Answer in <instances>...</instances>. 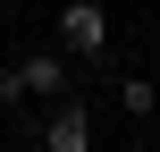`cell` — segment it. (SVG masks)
I'll return each instance as SVG.
<instances>
[{
	"label": "cell",
	"mask_w": 160,
	"mask_h": 152,
	"mask_svg": "<svg viewBox=\"0 0 160 152\" xmlns=\"http://www.w3.org/2000/svg\"><path fill=\"white\" fill-rule=\"evenodd\" d=\"M152 118H160V110H152Z\"/></svg>",
	"instance_id": "cell-7"
},
{
	"label": "cell",
	"mask_w": 160,
	"mask_h": 152,
	"mask_svg": "<svg viewBox=\"0 0 160 152\" xmlns=\"http://www.w3.org/2000/svg\"><path fill=\"white\" fill-rule=\"evenodd\" d=\"M17 85H25V102H68V51H25Z\"/></svg>",
	"instance_id": "cell-3"
},
{
	"label": "cell",
	"mask_w": 160,
	"mask_h": 152,
	"mask_svg": "<svg viewBox=\"0 0 160 152\" xmlns=\"http://www.w3.org/2000/svg\"><path fill=\"white\" fill-rule=\"evenodd\" d=\"M59 51L68 59H101L110 51V8L101 0H68L59 8Z\"/></svg>",
	"instance_id": "cell-1"
},
{
	"label": "cell",
	"mask_w": 160,
	"mask_h": 152,
	"mask_svg": "<svg viewBox=\"0 0 160 152\" xmlns=\"http://www.w3.org/2000/svg\"><path fill=\"white\" fill-rule=\"evenodd\" d=\"M0 8H8V0H0Z\"/></svg>",
	"instance_id": "cell-6"
},
{
	"label": "cell",
	"mask_w": 160,
	"mask_h": 152,
	"mask_svg": "<svg viewBox=\"0 0 160 152\" xmlns=\"http://www.w3.org/2000/svg\"><path fill=\"white\" fill-rule=\"evenodd\" d=\"M118 110H127V118H152L160 110V85L152 76H118Z\"/></svg>",
	"instance_id": "cell-4"
},
{
	"label": "cell",
	"mask_w": 160,
	"mask_h": 152,
	"mask_svg": "<svg viewBox=\"0 0 160 152\" xmlns=\"http://www.w3.org/2000/svg\"><path fill=\"white\" fill-rule=\"evenodd\" d=\"M42 152H93V110L68 93V102H51V118H42Z\"/></svg>",
	"instance_id": "cell-2"
},
{
	"label": "cell",
	"mask_w": 160,
	"mask_h": 152,
	"mask_svg": "<svg viewBox=\"0 0 160 152\" xmlns=\"http://www.w3.org/2000/svg\"><path fill=\"white\" fill-rule=\"evenodd\" d=\"M127 152H152V144H127Z\"/></svg>",
	"instance_id": "cell-5"
}]
</instances>
